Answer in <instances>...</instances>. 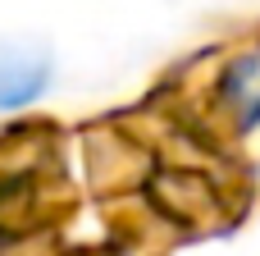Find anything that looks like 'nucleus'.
I'll return each mask as SVG.
<instances>
[{
    "label": "nucleus",
    "mask_w": 260,
    "mask_h": 256,
    "mask_svg": "<svg viewBox=\"0 0 260 256\" xmlns=\"http://www.w3.org/2000/svg\"><path fill=\"white\" fill-rule=\"evenodd\" d=\"M50 82V55L37 46L0 41V110L32 105Z\"/></svg>",
    "instance_id": "obj_1"
},
{
    "label": "nucleus",
    "mask_w": 260,
    "mask_h": 256,
    "mask_svg": "<svg viewBox=\"0 0 260 256\" xmlns=\"http://www.w3.org/2000/svg\"><path fill=\"white\" fill-rule=\"evenodd\" d=\"M224 96L247 128L260 124V46L247 50L242 60H233V69L224 73Z\"/></svg>",
    "instance_id": "obj_2"
}]
</instances>
